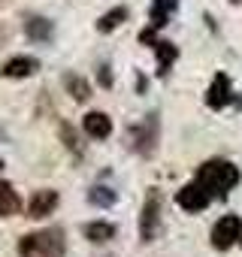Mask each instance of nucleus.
<instances>
[{
    "label": "nucleus",
    "mask_w": 242,
    "mask_h": 257,
    "mask_svg": "<svg viewBox=\"0 0 242 257\" xmlns=\"http://www.w3.org/2000/svg\"><path fill=\"white\" fill-rule=\"evenodd\" d=\"M197 185L209 194V200L227 197L239 185V170L230 161H206L197 173Z\"/></svg>",
    "instance_id": "f257e3e1"
},
{
    "label": "nucleus",
    "mask_w": 242,
    "mask_h": 257,
    "mask_svg": "<svg viewBox=\"0 0 242 257\" xmlns=\"http://www.w3.org/2000/svg\"><path fill=\"white\" fill-rule=\"evenodd\" d=\"M64 251H67V239H64V230H58V227L28 233L19 242L22 257H64Z\"/></svg>",
    "instance_id": "f03ea898"
},
{
    "label": "nucleus",
    "mask_w": 242,
    "mask_h": 257,
    "mask_svg": "<svg viewBox=\"0 0 242 257\" xmlns=\"http://www.w3.org/2000/svg\"><path fill=\"white\" fill-rule=\"evenodd\" d=\"M158 230H161V191L149 188L146 206H143V218H140V236H143V242H155Z\"/></svg>",
    "instance_id": "7ed1b4c3"
},
{
    "label": "nucleus",
    "mask_w": 242,
    "mask_h": 257,
    "mask_svg": "<svg viewBox=\"0 0 242 257\" xmlns=\"http://www.w3.org/2000/svg\"><path fill=\"white\" fill-rule=\"evenodd\" d=\"M239 236H242V218L239 215H224L212 230V245L218 251H227L239 242Z\"/></svg>",
    "instance_id": "20e7f679"
},
{
    "label": "nucleus",
    "mask_w": 242,
    "mask_h": 257,
    "mask_svg": "<svg viewBox=\"0 0 242 257\" xmlns=\"http://www.w3.org/2000/svg\"><path fill=\"white\" fill-rule=\"evenodd\" d=\"M55 209H58V191L46 188V191H37V194L31 197V203H28V218L43 221V218H49Z\"/></svg>",
    "instance_id": "39448f33"
},
{
    "label": "nucleus",
    "mask_w": 242,
    "mask_h": 257,
    "mask_svg": "<svg viewBox=\"0 0 242 257\" xmlns=\"http://www.w3.org/2000/svg\"><path fill=\"white\" fill-rule=\"evenodd\" d=\"M176 203H179L185 212H203V209L209 206V194H206L197 182H191V185H185V188L179 191Z\"/></svg>",
    "instance_id": "423d86ee"
},
{
    "label": "nucleus",
    "mask_w": 242,
    "mask_h": 257,
    "mask_svg": "<svg viewBox=\"0 0 242 257\" xmlns=\"http://www.w3.org/2000/svg\"><path fill=\"white\" fill-rule=\"evenodd\" d=\"M40 70V61L37 58H31V55H16V58H10L7 64H4V73L7 79H28V76H34Z\"/></svg>",
    "instance_id": "0eeeda50"
},
{
    "label": "nucleus",
    "mask_w": 242,
    "mask_h": 257,
    "mask_svg": "<svg viewBox=\"0 0 242 257\" xmlns=\"http://www.w3.org/2000/svg\"><path fill=\"white\" fill-rule=\"evenodd\" d=\"M155 140H158V121L152 115L149 124H143V127H137V131H134V149L140 155H152L155 152Z\"/></svg>",
    "instance_id": "6e6552de"
},
{
    "label": "nucleus",
    "mask_w": 242,
    "mask_h": 257,
    "mask_svg": "<svg viewBox=\"0 0 242 257\" xmlns=\"http://www.w3.org/2000/svg\"><path fill=\"white\" fill-rule=\"evenodd\" d=\"M82 127H85V134H88V137H94V140H106V137L112 134V118H109L106 112H88L85 121H82Z\"/></svg>",
    "instance_id": "1a4fd4ad"
},
{
    "label": "nucleus",
    "mask_w": 242,
    "mask_h": 257,
    "mask_svg": "<svg viewBox=\"0 0 242 257\" xmlns=\"http://www.w3.org/2000/svg\"><path fill=\"white\" fill-rule=\"evenodd\" d=\"M230 100H233V94H230V79H227L224 73H218L215 82H212V88H209V94H206V103H209L212 109H224Z\"/></svg>",
    "instance_id": "9d476101"
},
{
    "label": "nucleus",
    "mask_w": 242,
    "mask_h": 257,
    "mask_svg": "<svg viewBox=\"0 0 242 257\" xmlns=\"http://www.w3.org/2000/svg\"><path fill=\"white\" fill-rule=\"evenodd\" d=\"M22 212V200H19V191L0 179V218H13Z\"/></svg>",
    "instance_id": "9b49d317"
},
{
    "label": "nucleus",
    "mask_w": 242,
    "mask_h": 257,
    "mask_svg": "<svg viewBox=\"0 0 242 257\" xmlns=\"http://www.w3.org/2000/svg\"><path fill=\"white\" fill-rule=\"evenodd\" d=\"M85 239H88V242H97V245L112 242V239H115V224H106V221H91V224H85Z\"/></svg>",
    "instance_id": "f8f14e48"
},
{
    "label": "nucleus",
    "mask_w": 242,
    "mask_h": 257,
    "mask_svg": "<svg viewBox=\"0 0 242 257\" xmlns=\"http://www.w3.org/2000/svg\"><path fill=\"white\" fill-rule=\"evenodd\" d=\"M25 31H28V37H31L34 43H49V40H52V22H49V19L34 16V19L25 22Z\"/></svg>",
    "instance_id": "ddd939ff"
},
{
    "label": "nucleus",
    "mask_w": 242,
    "mask_h": 257,
    "mask_svg": "<svg viewBox=\"0 0 242 257\" xmlns=\"http://www.w3.org/2000/svg\"><path fill=\"white\" fill-rule=\"evenodd\" d=\"M64 85H67V91H70V97L73 100H79V103H85L88 97H91V85H88V79H82V76H67L64 79Z\"/></svg>",
    "instance_id": "4468645a"
},
{
    "label": "nucleus",
    "mask_w": 242,
    "mask_h": 257,
    "mask_svg": "<svg viewBox=\"0 0 242 257\" xmlns=\"http://www.w3.org/2000/svg\"><path fill=\"white\" fill-rule=\"evenodd\" d=\"M128 19V10L125 7H115V10H109L106 16H100V22H97V31L100 34H112L121 22H125Z\"/></svg>",
    "instance_id": "2eb2a0df"
},
{
    "label": "nucleus",
    "mask_w": 242,
    "mask_h": 257,
    "mask_svg": "<svg viewBox=\"0 0 242 257\" xmlns=\"http://www.w3.org/2000/svg\"><path fill=\"white\" fill-rule=\"evenodd\" d=\"M155 52H158V73H161V76H167L170 64L176 61V46L161 40V43H155Z\"/></svg>",
    "instance_id": "dca6fc26"
},
{
    "label": "nucleus",
    "mask_w": 242,
    "mask_h": 257,
    "mask_svg": "<svg viewBox=\"0 0 242 257\" xmlns=\"http://www.w3.org/2000/svg\"><path fill=\"white\" fill-rule=\"evenodd\" d=\"M173 7V0H155V10H152V28H164L167 25V10Z\"/></svg>",
    "instance_id": "f3484780"
},
{
    "label": "nucleus",
    "mask_w": 242,
    "mask_h": 257,
    "mask_svg": "<svg viewBox=\"0 0 242 257\" xmlns=\"http://www.w3.org/2000/svg\"><path fill=\"white\" fill-rule=\"evenodd\" d=\"M88 200H91L94 206H112V203H115V191H112V188H94V191L88 194Z\"/></svg>",
    "instance_id": "a211bd4d"
},
{
    "label": "nucleus",
    "mask_w": 242,
    "mask_h": 257,
    "mask_svg": "<svg viewBox=\"0 0 242 257\" xmlns=\"http://www.w3.org/2000/svg\"><path fill=\"white\" fill-rule=\"evenodd\" d=\"M61 137H64V143H67V149L79 152V140H76V131H73L70 124H61Z\"/></svg>",
    "instance_id": "6ab92c4d"
},
{
    "label": "nucleus",
    "mask_w": 242,
    "mask_h": 257,
    "mask_svg": "<svg viewBox=\"0 0 242 257\" xmlns=\"http://www.w3.org/2000/svg\"><path fill=\"white\" fill-rule=\"evenodd\" d=\"M97 79H100V85H103V88H112V73H109V67H106V64L97 70Z\"/></svg>",
    "instance_id": "aec40b11"
},
{
    "label": "nucleus",
    "mask_w": 242,
    "mask_h": 257,
    "mask_svg": "<svg viewBox=\"0 0 242 257\" xmlns=\"http://www.w3.org/2000/svg\"><path fill=\"white\" fill-rule=\"evenodd\" d=\"M140 43H146V46H155L158 40H155V28H146L143 34H140Z\"/></svg>",
    "instance_id": "412c9836"
},
{
    "label": "nucleus",
    "mask_w": 242,
    "mask_h": 257,
    "mask_svg": "<svg viewBox=\"0 0 242 257\" xmlns=\"http://www.w3.org/2000/svg\"><path fill=\"white\" fill-rule=\"evenodd\" d=\"M0 170H4V158H0Z\"/></svg>",
    "instance_id": "4be33fe9"
},
{
    "label": "nucleus",
    "mask_w": 242,
    "mask_h": 257,
    "mask_svg": "<svg viewBox=\"0 0 242 257\" xmlns=\"http://www.w3.org/2000/svg\"><path fill=\"white\" fill-rule=\"evenodd\" d=\"M233 4H239V0H233Z\"/></svg>",
    "instance_id": "5701e85b"
},
{
    "label": "nucleus",
    "mask_w": 242,
    "mask_h": 257,
    "mask_svg": "<svg viewBox=\"0 0 242 257\" xmlns=\"http://www.w3.org/2000/svg\"><path fill=\"white\" fill-rule=\"evenodd\" d=\"M239 242H242V236H239Z\"/></svg>",
    "instance_id": "b1692460"
}]
</instances>
